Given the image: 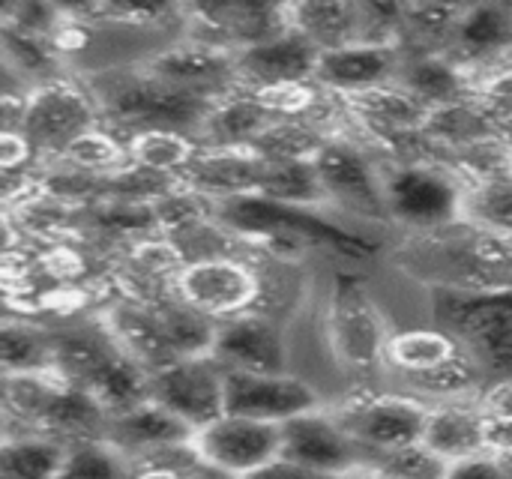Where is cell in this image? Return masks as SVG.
<instances>
[{"label": "cell", "instance_id": "cell-1", "mask_svg": "<svg viewBox=\"0 0 512 479\" xmlns=\"http://www.w3.org/2000/svg\"><path fill=\"white\" fill-rule=\"evenodd\" d=\"M90 93L99 102L102 123L114 129L120 126L129 135L141 129H177L198 138L204 120L213 111V105L186 96L150 75L144 63L135 69H111L96 75L90 81Z\"/></svg>", "mask_w": 512, "mask_h": 479}, {"label": "cell", "instance_id": "cell-2", "mask_svg": "<svg viewBox=\"0 0 512 479\" xmlns=\"http://www.w3.org/2000/svg\"><path fill=\"white\" fill-rule=\"evenodd\" d=\"M435 321L483 366L489 387L512 381V288L432 285Z\"/></svg>", "mask_w": 512, "mask_h": 479}, {"label": "cell", "instance_id": "cell-3", "mask_svg": "<svg viewBox=\"0 0 512 479\" xmlns=\"http://www.w3.org/2000/svg\"><path fill=\"white\" fill-rule=\"evenodd\" d=\"M381 180L390 222L429 234L465 222L468 183L447 162L384 159Z\"/></svg>", "mask_w": 512, "mask_h": 479}, {"label": "cell", "instance_id": "cell-4", "mask_svg": "<svg viewBox=\"0 0 512 479\" xmlns=\"http://www.w3.org/2000/svg\"><path fill=\"white\" fill-rule=\"evenodd\" d=\"M102 126V111L90 87L69 78H54L27 93V108L18 132L36 150V159L57 162L81 135Z\"/></svg>", "mask_w": 512, "mask_h": 479}, {"label": "cell", "instance_id": "cell-5", "mask_svg": "<svg viewBox=\"0 0 512 479\" xmlns=\"http://www.w3.org/2000/svg\"><path fill=\"white\" fill-rule=\"evenodd\" d=\"M315 168L333 210L357 219L390 222L381 165L372 162L360 141L348 135H330V141L315 156Z\"/></svg>", "mask_w": 512, "mask_h": 479}, {"label": "cell", "instance_id": "cell-6", "mask_svg": "<svg viewBox=\"0 0 512 479\" xmlns=\"http://www.w3.org/2000/svg\"><path fill=\"white\" fill-rule=\"evenodd\" d=\"M186 39L243 54L291 27V3H189L180 6Z\"/></svg>", "mask_w": 512, "mask_h": 479}, {"label": "cell", "instance_id": "cell-7", "mask_svg": "<svg viewBox=\"0 0 512 479\" xmlns=\"http://www.w3.org/2000/svg\"><path fill=\"white\" fill-rule=\"evenodd\" d=\"M174 297L213 321H228L258 309L261 279L252 264L234 255L201 258L177 273Z\"/></svg>", "mask_w": 512, "mask_h": 479}, {"label": "cell", "instance_id": "cell-8", "mask_svg": "<svg viewBox=\"0 0 512 479\" xmlns=\"http://www.w3.org/2000/svg\"><path fill=\"white\" fill-rule=\"evenodd\" d=\"M429 411L432 405L411 396L360 393L336 411V420L363 447V453L372 456V453H390L411 444H423Z\"/></svg>", "mask_w": 512, "mask_h": 479}, {"label": "cell", "instance_id": "cell-9", "mask_svg": "<svg viewBox=\"0 0 512 479\" xmlns=\"http://www.w3.org/2000/svg\"><path fill=\"white\" fill-rule=\"evenodd\" d=\"M330 342L339 360L354 372H372L387 363V327L378 315L363 282L354 276H339L330 297Z\"/></svg>", "mask_w": 512, "mask_h": 479}, {"label": "cell", "instance_id": "cell-10", "mask_svg": "<svg viewBox=\"0 0 512 479\" xmlns=\"http://www.w3.org/2000/svg\"><path fill=\"white\" fill-rule=\"evenodd\" d=\"M150 399L198 435L225 417V369L210 354L177 360L150 375Z\"/></svg>", "mask_w": 512, "mask_h": 479}, {"label": "cell", "instance_id": "cell-11", "mask_svg": "<svg viewBox=\"0 0 512 479\" xmlns=\"http://www.w3.org/2000/svg\"><path fill=\"white\" fill-rule=\"evenodd\" d=\"M144 69L156 75L159 81H165L168 87L186 96H195L207 105H216L243 90L237 54H228V51H219L192 39H183L159 51L156 57L144 63Z\"/></svg>", "mask_w": 512, "mask_h": 479}, {"label": "cell", "instance_id": "cell-12", "mask_svg": "<svg viewBox=\"0 0 512 479\" xmlns=\"http://www.w3.org/2000/svg\"><path fill=\"white\" fill-rule=\"evenodd\" d=\"M318 408V393L297 375L225 372V414L285 426L288 420Z\"/></svg>", "mask_w": 512, "mask_h": 479}, {"label": "cell", "instance_id": "cell-13", "mask_svg": "<svg viewBox=\"0 0 512 479\" xmlns=\"http://www.w3.org/2000/svg\"><path fill=\"white\" fill-rule=\"evenodd\" d=\"M282 459L339 477L366 471L363 447L348 435L336 414H324L321 408L282 426Z\"/></svg>", "mask_w": 512, "mask_h": 479}, {"label": "cell", "instance_id": "cell-14", "mask_svg": "<svg viewBox=\"0 0 512 479\" xmlns=\"http://www.w3.org/2000/svg\"><path fill=\"white\" fill-rule=\"evenodd\" d=\"M195 447L210 465L243 479L282 456V426L225 414L195 435Z\"/></svg>", "mask_w": 512, "mask_h": 479}, {"label": "cell", "instance_id": "cell-15", "mask_svg": "<svg viewBox=\"0 0 512 479\" xmlns=\"http://www.w3.org/2000/svg\"><path fill=\"white\" fill-rule=\"evenodd\" d=\"M210 357L225 372L282 375L288 372V345L279 324L261 312L219 321Z\"/></svg>", "mask_w": 512, "mask_h": 479}, {"label": "cell", "instance_id": "cell-16", "mask_svg": "<svg viewBox=\"0 0 512 479\" xmlns=\"http://www.w3.org/2000/svg\"><path fill=\"white\" fill-rule=\"evenodd\" d=\"M447 57L471 75L512 63V0L462 3Z\"/></svg>", "mask_w": 512, "mask_h": 479}, {"label": "cell", "instance_id": "cell-17", "mask_svg": "<svg viewBox=\"0 0 512 479\" xmlns=\"http://www.w3.org/2000/svg\"><path fill=\"white\" fill-rule=\"evenodd\" d=\"M321 51L294 27L285 33L246 48L237 54L243 90H261V87H279V84H303L315 81Z\"/></svg>", "mask_w": 512, "mask_h": 479}, {"label": "cell", "instance_id": "cell-18", "mask_svg": "<svg viewBox=\"0 0 512 479\" xmlns=\"http://www.w3.org/2000/svg\"><path fill=\"white\" fill-rule=\"evenodd\" d=\"M402 69L399 48L390 45H348L339 51H324L318 60L315 84L327 93L345 99L384 84H393Z\"/></svg>", "mask_w": 512, "mask_h": 479}, {"label": "cell", "instance_id": "cell-19", "mask_svg": "<svg viewBox=\"0 0 512 479\" xmlns=\"http://www.w3.org/2000/svg\"><path fill=\"white\" fill-rule=\"evenodd\" d=\"M264 162L252 150L234 147H198L195 159L183 171L180 183L204 195L213 204L246 198L258 192Z\"/></svg>", "mask_w": 512, "mask_h": 479}, {"label": "cell", "instance_id": "cell-20", "mask_svg": "<svg viewBox=\"0 0 512 479\" xmlns=\"http://www.w3.org/2000/svg\"><path fill=\"white\" fill-rule=\"evenodd\" d=\"M105 441L114 444L126 459H138L156 450L192 444L195 432L180 417H174L171 411H165L162 405L150 399L126 414L111 417L105 429Z\"/></svg>", "mask_w": 512, "mask_h": 479}, {"label": "cell", "instance_id": "cell-21", "mask_svg": "<svg viewBox=\"0 0 512 479\" xmlns=\"http://www.w3.org/2000/svg\"><path fill=\"white\" fill-rule=\"evenodd\" d=\"M486 405L483 399H453L438 402L429 411L423 444L441 459L462 462L486 453Z\"/></svg>", "mask_w": 512, "mask_h": 479}, {"label": "cell", "instance_id": "cell-22", "mask_svg": "<svg viewBox=\"0 0 512 479\" xmlns=\"http://www.w3.org/2000/svg\"><path fill=\"white\" fill-rule=\"evenodd\" d=\"M105 324L114 333V339L120 342V348L132 360H138L150 375L177 363V354H174L153 306L120 300L105 312Z\"/></svg>", "mask_w": 512, "mask_h": 479}, {"label": "cell", "instance_id": "cell-23", "mask_svg": "<svg viewBox=\"0 0 512 479\" xmlns=\"http://www.w3.org/2000/svg\"><path fill=\"white\" fill-rule=\"evenodd\" d=\"M279 117L252 93L240 90L213 105L210 117L204 120L198 141L201 147H234L249 150Z\"/></svg>", "mask_w": 512, "mask_h": 479}, {"label": "cell", "instance_id": "cell-24", "mask_svg": "<svg viewBox=\"0 0 512 479\" xmlns=\"http://www.w3.org/2000/svg\"><path fill=\"white\" fill-rule=\"evenodd\" d=\"M291 27L303 33L321 54L366 42L363 3H348V0L291 3Z\"/></svg>", "mask_w": 512, "mask_h": 479}, {"label": "cell", "instance_id": "cell-25", "mask_svg": "<svg viewBox=\"0 0 512 479\" xmlns=\"http://www.w3.org/2000/svg\"><path fill=\"white\" fill-rule=\"evenodd\" d=\"M408 93H414L429 111L474 99V78L447 54L429 57H402V69L396 78Z\"/></svg>", "mask_w": 512, "mask_h": 479}, {"label": "cell", "instance_id": "cell-26", "mask_svg": "<svg viewBox=\"0 0 512 479\" xmlns=\"http://www.w3.org/2000/svg\"><path fill=\"white\" fill-rule=\"evenodd\" d=\"M423 132L432 141L441 162H450V156H456V153H462V150H468V147H474L492 135H501L474 99L435 108L429 114Z\"/></svg>", "mask_w": 512, "mask_h": 479}, {"label": "cell", "instance_id": "cell-27", "mask_svg": "<svg viewBox=\"0 0 512 479\" xmlns=\"http://www.w3.org/2000/svg\"><path fill=\"white\" fill-rule=\"evenodd\" d=\"M459 15H462V3H405L399 45H396L399 54L402 57L447 54Z\"/></svg>", "mask_w": 512, "mask_h": 479}, {"label": "cell", "instance_id": "cell-28", "mask_svg": "<svg viewBox=\"0 0 512 479\" xmlns=\"http://www.w3.org/2000/svg\"><path fill=\"white\" fill-rule=\"evenodd\" d=\"M66 444L39 432H6L0 447V479H60Z\"/></svg>", "mask_w": 512, "mask_h": 479}, {"label": "cell", "instance_id": "cell-29", "mask_svg": "<svg viewBox=\"0 0 512 479\" xmlns=\"http://www.w3.org/2000/svg\"><path fill=\"white\" fill-rule=\"evenodd\" d=\"M126 147H129V162H135L153 174L180 180L183 171L189 168V162L195 159L201 141L195 135L177 132V129H141L126 138Z\"/></svg>", "mask_w": 512, "mask_h": 479}, {"label": "cell", "instance_id": "cell-30", "mask_svg": "<svg viewBox=\"0 0 512 479\" xmlns=\"http://www.w3.org/2000/svg\"><path fill=\"white\" fill-rule=\"evenodd\" d=\"M255 195L288 207H330L315 162H264Z\"/></svg>", "mask_w": 512, "mask_h": 479}, {"label": "cell", "instance_id": "cell-31", "mask_svg": "<svg viewBox=\"0 0 512 479\" xmlns=\"http://www.w3.org/2000/svg\"><path fill=\"white\" fill-rule=\"evenodd\" d=\"M462 345L444 333L441 327L435 330H405L390 336L387 345V366L399 369L408 381L435 372L438 366H444Z\"/></svg>", "mask_w": 512, "mask_h": 479}, {"label": "cell", "instance_id": "cell-32", "mask_svg": "<svg viewBox=\"0 0 512 479\" xmlns=\"http://www.w3.org/2000/svg\"><path fill=\"white\" fill-rule=\"evenodd\" d=\"M0 345H3V375L51 372V363H54L51 330L6 318L0 327Z\"/></svg>", "mask_w": 512, "mask_h": 479}, {"label": "cell", "instance_id": "cell-33", "mask_svg": "<svg viewBox=\"0 0 512 479\" xmlns=\"http://www.w3.org/2000/svg\"><path fill=\"white\" fill-rule=\"evenodd\" d=\"M57 162L105 180L129 165V147H126V138H117L108 126H99V129L81 135Z\"/></svg>", "mask_w": 512, "mask_h": 479}, {"label": "cell", "instance_id": "cell-34", "mask_svg": "<svg viewBox=\"0 0 512 479\" xmlns=\"http://www.w3.org/2000/svg\"><path fill=\"white\" fill-rule=\"evenodd\" d=\"M465 222L501 237H512V180L471 186L465 198Z\"/></svg>", "mask_w": 512, "mask_h": 479}, {"label": "cell", "instance_id": "cell-35", "mask_svg": "<svg viewBox=\"0 0 512 479\" xmlns=\"http://www.w3.org/2000/svg\"><path fill=\"white\" fill-rule=\"evenodd\" d=\"M366 468L381 471L393 479H447L450 462L432 453L426 444H411L390 453H372L366 456Z\"/></svg>", "mask_w": 512, "mask_h": 479}, {"label": "cell", "instance_id": "cell-36", "mask_svg": "<svg viewBox=\"0 0 512 479\" xmlns=\"http://www.w3.org/2000/svg\"><path fill=\"white\" fill-rule=\"evenodd\" d=\"M474 78V102L486 111L501 135L512 138V63L483 69Z\"/></svg>", "mask_w": 512, "mask_h": 479}, {"label": "cell", "instance_id": "cell-37", "mask_svg": "<svg viewBox=\"0 0 512 479\" xmlns=\"http://www.w3.org/2000/svg\"><path fill=\"white\" fill-rule=\"evenodd\" d=\"M447 479H512V474L495 453H480V456L453 462Z\"/></svg>", "mask_w": 512, "mask_h": 479}, {"label": "cell", "instance_id": "cell-38", "mask_svg": "<svg viewBox=\"0 0 512 479\" xmlns=\"http://www.w3.org/2000/svg\"><path fill=\"white\" fill-rule=\"evenodd\" d=\"M33 156H36V150L30 147V141L21 132H3L0 135V165H3V174L27 171Z\"/></svg>", "mask_w": 512, "mask_h": 479}, {"label": "cell", "instance_id": "cell-39", "mask_svg": "<svg viewBox=\"0 0 512 479\" xmlns=\"http://www.w3.org/2000/svg\"><path fill=\"white\" fill-rule=\"evenodd\" d=\"M243 479H354V477H339V474H324V471H315V468H306V465H297L291 459H273L270 465H264L261 471L249 474Z\"/></svg>", "mask_w": 512, "mask_h": 479}, {"label": "cell", "instance_id": "cell-40", "mask_svg": "<svg viewBox=\"0 0 512 479\" xmlns=\"http://www.w3.org/2000/svg\"><path fill=\"white\" fill-rule=\"evenodd\" d=\"M486 411H489V408H486ZM486 453H495V456L512 453V417L510 414L489 411V417H486Z\"/></svg>", "mask_w": 512, "mask_h": 479}, {"label": "cell", "instance_id": "cell-41", "mask_svg": "<svg viewBox=\"0 0 512 479\" xmlns=\"http://www.w3.org/2000/svg\"><path fill=\"white\" fill-rule=\"evenodd\" d=\"M483 405H486L489 411H498V414H510V417H512V381H507V384H495V387H489V390H486V396H483Z\"/></svg>", "mask_w": 512, "mask_h": 479}, {"label": "cell", "instance_id": "cell-42", "mask_svg": "<svg viewBox=\"0 0 512 479\" xmlns=\"http://www.w3.org/2000/svg\"><path fill=\"white\" fill-rule=\"evenodd\" d=\"M198 450V447H195ZM183 479H240L234 477V474H228V471H222V468H216V465H210L201 453L189 462V468H186V474Z\"/></svg>", "mask_w": 512, "mask_h": 479}, {"label": "cell", "instance_id": "cell-43", "mask_svg": "<svg viewBox=\"0 0 512 479\" xmlns=\"http://www.w3.org/2000/svg\"><path fill=\"white\" fill-rule=\"evenodd\" d=\"M354 479H393V477H387V474H381V471H372V468H366V471L354 474Z\"/></svg>", "mask_w": 512, "mask_h": 479}, {"label": "cell", "instance_id": "cell-44", "mask_svg": "<svg viewBox=\"0 0 512 479\" xmlns=\"http://www.w3.org/2000/svg\"><path fill=\"white\" fill-rule=\"evenodd\" d=\"M498 459L504 462V468H507V471L512 474V453H504V456H498Z\"/></svg>", "mask_w": 512, "mask_h": 479}]
</instances>
